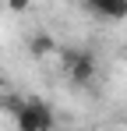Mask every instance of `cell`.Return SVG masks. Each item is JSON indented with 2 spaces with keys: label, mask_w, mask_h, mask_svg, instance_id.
<instances>
[{
  "label": "cell",
  "mask_w": 127,
  "mask_h": 131,
  "mask_svg": "<svg viewBox=\"0 0 127 131\" xmlns=\"http://www.w3.org/2000/svg\"><path fill=\"white\" fill-rule=\"evenodd\" d=\"M14 124L21 131H49L57 124V117H53L46 99H25V106L14 113Z\"/></svg>",
  "instance_id": "6da1fadb"
},
{
  "label": "cell",
  "mask_w": 127,
  "mask_h": 131,
  "mask_svg": "<svg viewBox=\"0 0 127 131\" xmlns=\"http://www.w3.org/2000/svg\"><path fill=\"white\" fill-rule=\"evenodd\" d=\"M67 78L74 89H92V82L99 78V60L92 57V50H81V57L67 67Z\"/></svg>",
  "instance_id": "7a4b0ae2"
},
{
  "label": "cell",
  "mask_w": 127,
  "mask_h": 131,
  "mask_svg": "<svg viewBox=\"0 0 127 131\" xmlns=\"http://www.w3.org/2000/svg\"><path fill=\"white\" fill-rule=\"evenodd\" d=\"M81 4L103 21H127V0H81Z\"/></svg>",
  "instance_id": "3957f363"
},
{
  "label": "cell",
  "mask_w": 127,
  "mask_h": 131,
  "mask_svg": "<svg viewBox=\"0 0 127 131\" xmlns=\"http://www.w3.org/2000/svg\"><path fill=\"white\" fill-rule=\"evenodd\" d=\"M28 53L42 60V57H49V53H57V39L49 36V32H35V36H28Z\"/></svg>",
  "instance_id": "277c9868"
},
{
  "label": "cell",
  "mask_w": 127,
  "mask_h": 131,
  "mask_svg": "<svg viewBox=\"0 0 127 131\" xmlns=\"http://www.w3.org/2000/svg\"><path fill=\"white\" fill-rule=\"evenodd\" d=\"M21 106H25V99H21L18 92H4V96H0V110H7L11 117H14V113H18Z\"/></svg>",
  "instance_id": "5b68a950"
},
{
  "label": "cell",
  "mask_w": 127,
  "mask_h": 131,
  "mask_svg": "<svg viewBox=\"0 0 127 131\" xmlns=\"http://www.w3.org/2000/svg\"><path fill=\"white\" fill-rule=\"evenodd\" d=\"M4 4H7L11 11H28V7H32V0H4Z\"/></svg>",
  "instance_id": "8992f818"
},
{
  "label": "cell",
  "mask_w": 127,
  "mask_h": 131,
  "mask_svg": "<svg viewBox=\"0 0 127 131\" xmlns=\"http://www.w3.org/2000/svg\"><path fill=\"white\" fill-rule=\"evenodd\" d=\"M0 4H4V0H0Z\"/></svg>",
  "instance_id": "52a82bcc"
}]
</instances>
